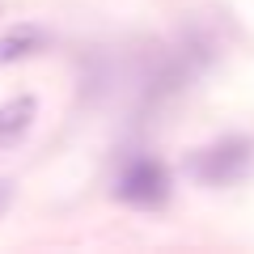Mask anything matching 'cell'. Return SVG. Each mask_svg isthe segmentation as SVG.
I'll list each match as a JSON object with an SVG mask.
<instances>
[{
	"label": "cell",
	"mask_w": 254,
	"mask_h": 254,
	"mask_svg": "<svg viewBox=\"0 0 254 254\" xmlns=\"http://www.w3.org/2000/svg\"><path fill=\"white\" fill-rule=\"evenodd\" d=\"M119 195H123L127 203H161L165 199V170L157 161H148V157H140V161H131L123 174H119Z\"/></svg>",
	"instance_id": "cell-1"
},
{
	"label": "cell",
	"mask_w": 254,
	"mask_h": 254,
	"mask_svg": "<svg viewBox=\"0 0 254 254\" xmlns=\"http://www.w3.org/2000/svg\"><path fill=\"white\" fill-rule=\"evenodd\" d=\"M34 115H38L34 98H17V102H9V106H0V153L13 148L30 127H34Z\"/></svg>",
	"instance_id": "cell-2"
},
{
	"label": "cell",
	"mask_w": 254,
	"mask_h": 254,
	"mask_svg": "<svg viewBox=\"0 0 254 254\" xmlns=\"http://www.w3.org/2000/svg\"><path fill=\"white\" fill-rule=\"evenodd\" d=\"M38 47H43V34H38L34 26L13 30V34H4V38H0V64H13V60H21V55L38 51Z\"/></svg>",
	"instance_id": "cell-3"
}]
</instances>
